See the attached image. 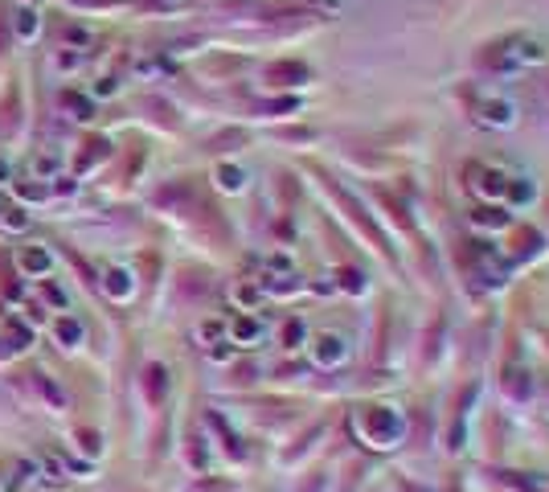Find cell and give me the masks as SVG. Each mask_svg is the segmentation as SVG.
Returning a JSON list of instances; mask_svg holds the SVG:
<instances>
[{
	"label": "cell",
	"instance_id": "cell-2",
	"mask_svg": "<svg viewBox=\"0 0 549 492\" xmlns=\"http://www.w3.org/2000/svg\"><path fill=\"white\" fill-rule=\"evenodd\" d=\"M21 263H25L29 271H46V267H49V255H46V251H29Z\"/></svg>",
	"mask_w": 549,
	"mask_h": 492
},
{
	"label": "cell",
	"instance_id": "cell-1",
	"mask_svg": "<svg viewBox=\"0 0 549 492\" xmlns=\"http://www.w3.org/2000/svg\"><path fill=\"white\" fill-rule=\"evenodd\" d=\"M37 386H42V390H46V398H49V402H53V406H62V402H66V394H62V390H58V386H53V382H49L46 373H37Z\"/></svg>",
	"mask_w": 549,
	"mask_h": 492
},
{
	"label": "cell",
	"instance_id": "cell-4",
	"mask_svg": "<svg viewBox=\"0 0 549 492\" xmlns=\"http://www.w3.org/2000/svg\"><path fill=\"white\" fill-rule=\"evenodd\" d=\"M111 291H115V296H123V291H128V283H123V271H115V275H111Z\"/></svg>",
	"mask_w": 549,
	"mask_h": 492
},
{
	"label": "cell",
	"instance_id": "cell-5",
	"mask_svg": "<svg viewBox=\"0 0 549 492\" xmlns=\"http://www.w3.org/2000/svg\"><path fill=\"white\" fill-rule=\"evenodd\" d=\"M4 177H8V164H0V180H4Z\"/></svg>",
	"mask_w": 549,
	"mask_h": 492
},
{
	"label": "cell",
	"instance_id": "cell-3",
	"mask_svg": "<svg viewBox=\"0 0 549 492\" xmlns=\"http://www.w3.org/2000/svg\"><path fill=\"white\" fill-rule=\"evenodd\" d=\"M58 337H62V341H78V337H82V328H78L74 320H62V324H58Z\"/></svg>",
	"mask_w": 549,
	"mask_h": 492
}]
</instances>
